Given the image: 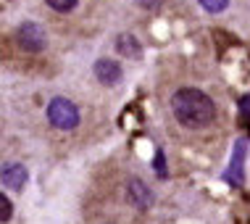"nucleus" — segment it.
Wrapping results in <instances>:
<instances>
[{
    "mask_svg": "<svg viewBox=\"0 0 250 224\" xmlns=\"http://www.w3.org/2000/svg\"><path fill=\"white\" fill-rule=\"evenodd\" d=\"M171 106H174V116L185 127H203L213 119V103L208 100V95H203L200 90H192V87L179 90L174 95Z\"/></svg>",
    "mask_w": 250,
    "mask_h": 224,
    "instance_id": "f257e3e1",
    "label": "nucleus"
},
{
    "mask_svg": "<svg viewBox=\"0 0 250 224\" xmlns=\"http://www.w3.org/2000/svg\"><path fill=\"white\" fill-rule=\"evenodd\" d=\"M48 119L58 127V130H74V127L79 124V111L71 100L56 98V100H50V106H48Z\"/></svg>",
    "mask_w": 250,
    "mask_h": 224,
    "instance_id": "f03ea898",
    "label": "nucleus"
},
{
    "mask_svg": "<svg viewBox=\"0 0 250 224\" xmlns=\"http://www.w3.org/2000/svg\"><path fill=\"white\" fill-rule=\"evenodd\" d=\"M19 43H21L24 50L40 53V50L45 47V32L40 29L37 24L26 22V24H21V29H19Z\"/></svg>",
    "mask_w": 250,
    "mask_h": 224,
    "instance_id": "7ed1b4c3",
    "label": "nucleus"
},
{
    "mask_svg": "<svg viewBox=\"0 0 250 224\" xmlns=\"http://www.w3.org/2000/svg\"><path fill=\"white\" fill-rule=\"evenodd\" d=\"M95 77L103 85H116L121 79V66L116 64V61H111V58H100L95 64Z\"/></svg>",
    "mask_w": 250,
    "mask_h": 224,
    "instance_id": "20e7f679",
    "label": "nucleus"
},
{
    "mask_svg": "<svg viewBox=\"0 0 250 224\" xmlns=\"http://www.w3.org/2000/svg\"><path fill=\"white\" fill-rule=\"evenodd\" d=\"M0 179H3V185H8L13 190H21L26 182V169L21 164H5L0 169Z\"/></svg>",
    "mask_w": 250,
    "mask_h": 224,
    "instance_id": "39448f33",
    "label": "nucleus"
},
{
    "mask_svg": "<svg viewBox=\"0 0 250 224\" xmlns=\"http://www.w3.org/2000/svg\"><path fill=\"white\" fill-rule=\"evenodd\" d=\"M116 50H119L124 58H137L140 53H143V47H140V43H137L132 35H121L119 43H116Z\"/></svg>",
    "mask_w": 250,
    "mask_h": 224,
    "instance_id": "423d86ee",
    "label": "nucleus"
},
{
    "mask_svg": "<svg viewBox=\"0 0 250 224\" xmlns=\"http://www.w3.org/2000/svg\"><path fill=\"white\" fill-rule=\"evenodd\" d=\"M129 198L132 201H137V206H147V203H150V193H147V190H145V185H143V182H132V185H129Z\"/></svg>",
    "mask_w": 250,
    "mask_h": 224,
    "instance_id": "0eeeda50",
    "label": "nucleus"
},
{
    "mask_svg": "<svg viewBox=\"0 0 250 224\" xmlns=\"http://www.w3.org/2000/svg\"><path fill=\"white\" fill-rule=\"evenodd\" d=\"M227 3H229V0H200V5H203L206 11H211V13L224 11V8H227Z\"/></svg>",
    "mask_w": 250,
    "mask_h": 224,
    "instance_id": "6e6552de",
    "label": "nucleus"
},
{
    "mask_svg": "<svg viewBox=\"0 0 250 224\" xmlns=\"http://www.w3.org/2000/svg\"><path fill=\"white\" fill-rule=\"evenodd\" d=\"M11 214H13V206H11V201L5 198L3 193H0V222H8V219H11Z\"/></svg>",
    "mask_w": 250,
    "mask_h": 224,
    "instance_id": "1a4fd4ad",
    "label": "nucleus"
},
{
    "mask_svg": "<svg viewBox=\"0 0 250 224\" xmlns=\"http://www.w3.org/2000/svg\"><path fill=\"white\" fill-rule=\"evenodd\" d=\"M48 5L56 11H71L77 5V0H48Z\"/></svg>",
    "mask_w": 250,
    "mask_h": 224,
    "instance_id": "9d476101",
    "label": "nucleus"
},
{
    "mask_svg": "<svg viewBox=\"0 0 250 224\" xmlns=\"http://www.w3.org/2000/svg\"><path fill=\"white\" fill-rule=\"evenodd\" d=\"M155 172H158L161 174V177H166V169H164V156H155Z\"/></svg>",
    "mask_w": 250,
    "mask_h": 224,
    "instance_id": "9b49d317",
    "label": "nucleus"
}]
</instances>
